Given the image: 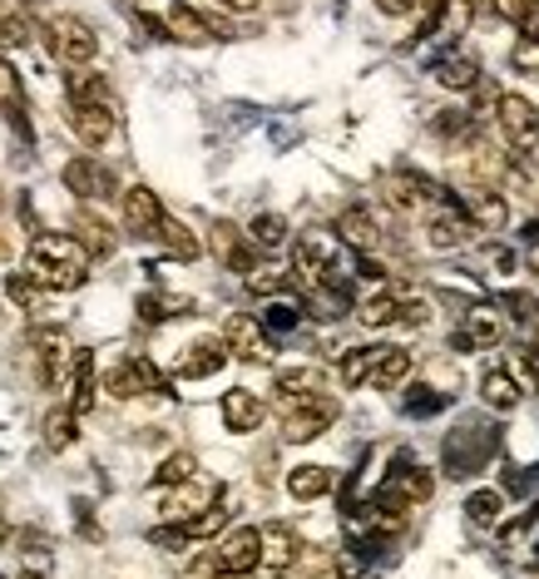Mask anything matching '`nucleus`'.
Masks as SVG:
<instances>
[{"instance_id":"obj_45","label":"nucleus","mask_w":539,"mask_h":579,"mask_svg":"<svg viewBox=\"0 0 539 579\" xmlns=\"http://www.w3.org/2000/svg\"><path fill=\"white\" fill-rule=\"evenodd\" d=\"M297 322H303V307H297V302H272L268 317H262V333H292Z\"/></svg>"},{"instance_id":"obj_40","label":"nucleus","mask_w":539,"mask_h":579,"mask_svg":"<svg viewBox=\"0 0 539 579\" xmlns=\"http://www.w3.org/2000/svg\"><path fill=\"white\" fill-rule=\"evenodd\" d=\"M248 243L253 248H282L287 243V224H282L278 214H258L248 224Z\"/></svg>"},{"instance_id":"obj_48","label":"nucleus","mask_w":539,"mask_h":579,"mask_svg":"<svg viewBox=\"0 0 539 579\" xmlns=\"http://www.w3.org/2000/svg\"><path fill=\"white\" fill-rule=\"evenodd\" d=\"M248 288H253V292H262V298H272V292L287 288V278H282L278 268H253V273H248Z\"/></svg>"},{"instance_id":"obj_16","label":"nucleus","mask_w":539,"mask_h":579,"mask_svg":"<svg viewBox=\"0 0 539 579\" xmlns=\"http://www.w3.org/2000/svg\"><path fill=\"white\" fill-rule=\"evenodd\" d=\"M228 362H233V357H228V342H223V337H204V342L188 347V362L179 366V376H184V382H204V376H218V372H223Z\"/></svg>"},{"instance_id":"obj_57","label":"nucleus","mask_w":539,"mask_h":579,"mask_svg":"<svg viewBox=\"0 0 539 579\" xmlns=\"http://www.w3.org/2000/svg\"><path fill=\"white\" fill-rule=\"evenodd\" d=\"M529 347H535V352H539V322H535V342H529Z\"/></svg>"},{"instance_id":"obj_30","label":"nucleus","mask_w":539,"mask_h":579,"mask_svg":"<svg viewBox=\"0 0 539 579\" xmlns=\"http://www.w3.org/2000/svg\"><path fill=\"white\" fill-rule=\"evenodd\" d=\"M154 238H159V243H163V248H169V253H173V257H184V263H194V257H198V253H204V248H198V238H194V233H188V228H184V224H179V218H169V214H163V218H159V228H154Z\"/></svg>"},{"instance_id":"obj_35","label":"nucleus","mask_w":539,"mask_h":579,"mask_svg":"<svg viewBox=\"0 0 539 579\" xmlns=\"http://www.w3.org/2000/svg\"><path fill=\"white\" fill-rule=\"evenodd\" d=\"M377 357H381V347H352V352L342 357V382L346 386H367L371 372H377Z\"/></svg>"},{"instance_id":"obj_50","label":"nucleus","mask_w":539,"mask_h":579,"mask_svg":"<svg viewBox=\"0 0 539 579\" xmlns=\"http://www.w3.org/2000/svg\"><path fill=\"white\" fill-rule=\"evenodd\" d=\"M490 5H495V15H500V21L519 25V21H525V11L535 5V0H490Z\"/></svg>"},{"instance_id":"obj_52","label":"nucleus","mask_w":539,"mask_h":579,"mask_svg":"<svg viewBox=\"0 0 539 579\" xmlns=\"http://www.w3.org/2000/svg\"><path fill=\"white\" fill-rule=\"evenodd\" d=\"M313 579H342V569H336V559H313Z\"/></svg>"},{"instance_id":"obj_6","label":"nucleus","mask_w":539,"mask_h":579,"mask_svg":"<svg viewBox=\"0 0 539 579\" xmlns=\"http://www.w3.org/2000/svg\"><path fill=\"white\" fill-rule=\"evenodd\" d=\"M292 273L317 288V282H336V243L322 233H307L297 238V253H292Z\"/></svg>"},{"instance_id":"obj_17","label":"nucleus","mask_w":539,"mask_h":579,"mask_svg":"<svg viewBox=\"0 0 539 579\" xmlns=\"http://www.w3.org/2000/svg\"><path fill=\"white\" fill-rule=\"evenodd\" d=\"M65 189L75 193V198H109V193H114V179H109L95 159H70L65 164Z\"/></svg>"},{"instance_id":"obj_15","label":"nucleus","mask_w":539,"mask_h":579,"mask_svg":"<svg viewBox=\"0 0 539 579\" xmlns=\"http://www.w3.org/2000/svg\"><path fill=\"white\" fill-rule=\"evenodd\" d=\"M262 417H268V407H262L258 397H253L248 386H233L223 397V426L237 431V436H248V431L262 426Z\"/></svg>"},{"instance_id":"obj_24","label":"nucleus","mask_w":539,"mask_h":579,"mask_svg":"<svg viewBox=\"0 0 539 579\" xmlns=\"http://www.w3.org/2000/svg\"><path fill=\"white\" fill-rule=\"evenodd\" d=\"M163 31H169V40H184V45H208V40H213V21H204V15L188 11V5H173V15L163 21Z\"/></svg>"},{"instance_id":"obj_5","label":"nucleus","mask_w":539,"mask_h":579,"mask_svg":"<svg viewBox=\"0 0 539 579\" xmlns=\"http://www.w3.org/2000/svg\"><path fill=\"white\" fill-rule=\"evenodd\" d=\"M431 491H436V475L426 466H396L387 475V485L377 491V500L391 505V510H416V505L431 500Z\"/></svg>"},{"instance_id":"obj_41","label":"nucleus","mask_w":539,"mask_h":579,"mask_svg":"<svg viewBox=\"0 0 539 579\" xmlns=\"http://www.w3.org/2000/svg\"><path fill=\"white\" fill-rule=\"evenodd\" d=\"M99 99H109L105 80H99L95 70H75V75H70V105H99Z\"/></svg>"},{"instance_id":"obj_37","label":"nucleus","mask_w":539,"mask_h":579,"mask_svg":"<svg viewBox=\"0 0 539 579\" xmlns=\"http://www.w3.org/2000/svg\"><path fill=\"white\" fill-rule=\"evenodd\" d=\"M465 515H470V526H500V515H505V495L500 491H475L465 500Z\"/></svg>"},{"instance_id":"obj_47","label":"nucleus","mask_w":539,"mask_h":579,"mask_svg":"<svg viewBox=\"0 0 539 579\" xmlns=\"http://www.w3.org/2000/svg\"><path fill=\"white\" fill-rule=\"evenodd\" d=\"M510 64H515L519 75H539V35H525V40L510 50Z\"/></svg>"},{"instance_id":"obj_7","label":"nucleus","mask_w":539,"mask_h":579,"mask_svg":"<svg viewBox=\"0 0 539 579\" xmlns=\"http://www.w3.org/2000/svg\"><path fill=\"white\" fill-rule=\"evenodd\" d=\"M381 198H387L396 214H421V208H431L441 193H436L431 179L401 169V173H387V179H381Z\"/></svg>"},{"instance_id":"obj_18","label":"nucleus","mask_w":539,"mask_h":579,"mask_svg":"<svg viewBox=\"0 0 539 579\" xmlns=\"http://www.w3.org/2000/svg\"><path fill=\"white\" fill-rule=\"evenodd\" d=\"M258 555H262V535L258 526H243L218 545V565L223 569H258Z\"/></svg>"},{"instance_id":"obj_11","label":"nucleus","mask_w":539,"mask_h":579,"mask_svg":"<svg viewBox=\"0 0 539 579\" xmlns=\"http://www.w3.org/2000/svg\"><path fill=\"white\" fill-rule=\"evenodd\" d=\"M30 352H35V376H40V386H60V376H65V366H70V342H65V337H60V333H35Z\"/></svg>"},{"instance_id":"obj_36","label":"nucleus","mask_w":539,"mask_h":579,"mask_svg":"<svg viewBox=\"0 0 539 579\" xmlns=\"http://www.w3.org/2000/svg\"><path fill=\"white\" fill-rule=\"evenodd\" d=\"M89 407H95V357L75 352V401H70V411H75V417H85Z\"/></svg>"},{"instance_id":"obj_34","label":"nucleus","mask_w":539,"mask_h":579,"mask_svg":"<svg viewBox=\"0 0 539 579\" xmlns=\"http://www.w3.org/2000/svg\"><path fill=\"white\" fill-rule=\"evenodd\" d=\"M0 45H5V50L30 45V21L21 15V5H15V0H0Z\"/></svg>"},{"instance_id":"obj_13","label":"nucleus","mask_w":539,"mask_h":579,"mask_svg":"<svg viewBox=\"0 0 539 579\" xmlns=\"http://www.w3.org/2000/svg\"><path fill=\"white\" fill-rule=\"evenodd\" d=\"M119 208H124V228H130L134 238H154V228H159V218H163V204L154 198V189H130L119 198Z\"/></svg>"},{"instance_id":"obj_59","label":"nucleus","mask_w":539,"mask_h":579,"mask_svg":"<svg viewBox=\"0 0 539 579\" xmlns=\"http://www.w3.org/2000/svg\"><path fill=\"white\" fill-rule=\"evenodd\" d=\"M21 579H40V575H21Z\"/></svg>"},{"instance_id":"obj_23","label":"nucleus","mask_w":539,"mask_h":579,"mask_svg":"<svg viewBox=\"0 0 539 579\" xmlns=\"http://www.w3.org/2000/svg\"><path fill=\"white\" fill-rule=\"evenodd\" d=\"M465 214H470L475 228H486V233H500V228L510 224V204L500 198V193H490V189H470V198H465Z\"/></svg>"},{"instance_id":"obj_55","label":"nucleus","mask_w":539,"mask_h":579,"mask_svg":"<svg viewBox=\"0 0 539 579\" xmlns=\"http://www.w3.org/2000/svg\"><path fill=\"white\" fill-rule=\"evenodd\" d=\"M213 579H258V575H253V569H218Z\"/></svg>"},{"instance_id":"obj_32","label":"nucleus","mask_w":539,"mask_h":579,"mask_svg":"<svg viewBox=\"0 0 539 579\" xmlns=\"http://www.w3.org/2000/svg\"><path fill=\"white\" fill-rule=\"evenodd\" d=\"M475 80H480V64L470 55H445L436 64V85H445V89H475Z\"/></svg>"},{"instance_id":"obj_58","label":"nucleus","mask_w":539,"mask_h":579,"mask_svg":"<svg viewBox=\"0 0 539 579\" xmlns=\"http://www.w3.org/2000/svg\"><path fill=\"white\" fill-rule=\"evenodd\" d=\"M0 540H5V520H0Z\"/></svg>"},{"instance_id":"obj_8","label":"nucleus","mask_w":539,"mask_h":579,"mask_svg":"<svg viewBox=\"0 0 539 579\" xmlns=\"http://www.w3.org/2000/svg\"><path fill=\"white\" fill-rule=\"evenodd\" d=\"M495 114H500V134H505L515 149H535L539 144V109L529 105L525 95H500Z\"/></svg>"},{"instance_id":"obj_21","label":"nucleus","mask_w":539,"mask_h":579,"mask_svg":"<svg viewBox=\"0 0 539 579\" xmlns=\"http://www.w3.org/2000/svg\"><path fill=\"white\" fill-rule=\"evenodd\" d=\"M475 233H480V228H475L470 218H455V214H436L431 224H426V243H431L436 253H455V248H465Z\"/></svg>"},{"instance_id":"obj_19","label":"nucleus","mask_w":539,"mask_h":579,"mask_svg":"<svg viewBox=\"0 0 539 579\" xmlns=\"http://www.w3.org/2000/svg\"><path fill=\"white\" fill-rule=\"evenodd\" d=\"M213 505V491L198 481H184V485H169V495H163V520H173V526H184L188 515L208 510Z\"/></svg>"},{"instance_id":"obj_28","label":"nucleus","mask_w":539,"mask_h":579,"mask_svg":"<svg viewBox=\"0 0 539 579\" xmlns=\"http://www.w3.org/2000/svg\"><path fill=\"white\" fill-rule=\"evenodd\" d=\"M500 189H505L510 198H529V204H535L539 198V164L535 159H510Z\"/></svg>"},{"instance_id":"obj_14","label":"nucleus","mask_w":539,"mask_h":579,"mask_svg":"<svg viewBox=\"0 0 539 579\" xmlns=\"http://www.w3.org/2000/svg\"><path fill=\"white\" fill-rule=\"evenodd\" d=\"M208 248L218 253V263H223V268L243 273V278H248V273L258 268V263H253V243H248L243 233H237L233 224H213V238H208Z\"/></svg>"},{"instance_id":"obj_54","label":"nucleus","mask_w":539,"mask_h":579,"mask_svg":"<svg viewBox=\"0 0 539 579\" xmlns=\"http://www.w3.org/2000/svg\"><path fill=\"white\" fill-rule=\"evenodd\" d=\"M218 5H223V11H258L262 0H218Z\"/></svg>"},{"instance_id":"obj_3","label":"nucleus","mask_w":539,"mask_h":579,"mask_svg":"<svg viewBox=\"0 0 539 579\" xmlns=\"http://www.w3.org/2000/svg\"><path fill=\"white\" fill-rule=\"evenodd\" d=\"M45 40H50V55H54V60H65L70 70H85V64L99 55L95 25L79 21V15H54V21L45 25Z\"/></svg>"},{"instance_id":"obj_44","label":"nucleus","mask_w":539,"mask_h":579,"mask_svg":"<svg viewBox=\"0 0 539 579\" xmlns=\"http://www.w3.org/2000/svg\"><path fill=\"white\" fill-rule=\"evenodd\" d=\"M436 134H441V140H470L475 134V119L465 114V109H441V114H436Z\"/></svg>"},{"instance_id":"obj_10","label":"nucleus","mask_w":539,"mask_h":579,"mask_svg":"<svg viewBox=\"0 0 539 579\" xmlns=\"http://www.w3.org/2000/svg\"><path fill=\"white\" fill-rule=\"evenodd\" d=\"M70 129H75L79 144H89V149H105V144L114 140V109H109V99H99V105H75V114H70Z\"/></svg>"},{"instance_id":"obj_56","label":"nucleus","mask_w":539,"mask_h":579,"mask_svg":"<svg viewBox=\"0 0 539 579\" xmlns=\"http://www.w3.org/2000/svg\"><path fill=\"white\" fill-rule=\"evenodd\" d=\"M436 5H441V0H416V11H426V21L436 15Z\"/></svg>"},{"instance_id":"obj_43","label":"nucleus","mask_w":539,"mask_h":579,"mask_svg":"<svg viewBox=\"0 0 539 579\" xmlns=\"http://www.w3.org/2000/svg\"><path fill=\"white\" fill-rule=\"evenodd\" d=\"M173 312H188V302L169 298V292H149V298H139V317L144 322H169Z\"/></svg>"},{"instance_id":"obj_42","label":"nucleus","mask_w":539,"mask_h":579,"mask_svg":"<svg viewBox=\"0 0 539 579\" xmlns=\"http://www.w3.org/2000/svg\"><path fill=\"white\" fill-rule=\"evenodd\" d=\"M194 475H198L194 450H173L169 461L159 466V475H154V481H159V485H184V481H194Z\"/></svg>"},{"instance_id":"obj_33","label":"nucleus","mask_w":539,"mask_h":579,"mask_svg":"<svg viewBox=\"0 0 539 579\" xmlns=\"http://www.w3.org/2000/svg\"><path fill=\"white\" fill-rule=\"evenodd\" d=\"M307 391H327V376L317 366H287V372H278V397H307Z\"/></svg>"},{"instance_id":"obj_39","label":"nucleus","mask_w":539,"mask_h":579,"mask_svg":"<svg viewBox=\"0 0 539 579\" xmlns=\"http://www.w3.org/2000/svg\"><path fill=\"white\" fill-rule=\"evenodd\" d=\"M223 526H228V510H223V505H208V510L188 515L179 530H184V540H208V535H218Z\"/></svg>"},{"instance_id":"obj_38","label":"nucleus","mask_w":539,"mask_h":579,"mask_svg":"<svg viewBox=\"0 0 539 579\" xmlns=\"http://www.w3.org/2000/svg\"><path fill=\"white\" fill-rule=\"evenodd\" d=\"M5 292H11V302H15V307L35 312V317L45 312V288L30 278V273H15V278H5Z\"/></svg>"},{"instance_id":"obj_51","label":"nucleus","mask_w":539,"mask_h":579,"mask_svg":"<svg viewBox=\"0 0 539 579\" xmlns=\"http://www.w3.org/2000/svg\"><path fill=\"white\" fill-rule=\"evenodd\" d=\"M15 253V238H11V224H5V214H0V263H11Z\"/></svg>"},{"instance_id":"obj_25","label":"nucleus","mask_w":539,"mask_h":579,"mask_svg":"<svg viewBox=\"0 0 539 579\" xmlns=\"http://www.w3.org/2000/svg\"><path fill=\"white\" fill-rule=\"evenodd\" d=\"M327 491H332V471L327 466H297V471H287L292 500H322Z\"/></svg>"},{"instance_id":"obj_4","label":"nucleus","mask_w":539,"mask_h":579,"mask_svg":"<svg viewBox=\"0 0 539 579\" xmlns=\"http://www.w3.org/2000/svg\"><path fill=\"white\" fill-rule=\"evenodd\" d=\"M105 391L119 401L130 397H159V391H169V382H163V372L149 362V357H124V362H114L105 372Z\"/></svg>"},{"instance_id":"obj_31","label":"nucleus","mask_w":539,"mask_h":579,"mask_svg":"<svg viewBox=\"0 0 539 579\" xmlns=\"http://www.w3.org/2000/svg\"><path fill=\"white\" fill-rule=\"evenodd\" d=\"M406 376H411V352H401V347H381L377 372H371L367 386H381V391H391V386H401Z\"/></svg>"},{"instance_id":"obj_29","label":"nucleus","mask_w":539,"mask_h":579,"mask_svg":"<svg viewBox=\"0 0 539 579\" xmlns=\"http://www.w3.org/2000/svg\"><path fill=\"white\" fill-rule=\"evenodd\" d=\"M480 397H486V407H495V411H515L519 407V382L505 372V366H495V372H486V382H480Z\"/></svg>"},{"instance_id":"obj_53","label":"nucleus","mask_w":539,"mask_h":579,"mask_svg":"<svg viewBox=\"0 0 539 579\" xmlns=\"http://www.w3.org/2000/svg\"><path fill=\"white\" fill-rule=\"evenodd\" d=\"M387 15H406V11H416V0H377Z\"/></svg>"},{"instance_id":"obj_12","label":"nucleus","mask_w":539,"mask_h":579,"mask_svg":"<svg viewBox=\"0 0 539 579\" xmlns=\"http://www.w3.org/2000/svg\"><path fill=\"white\" fill-rule=\"evenodd\" d=\"M500 337H505V322H500L495 307H475L470 317H465V327L451 337L455 352H475V347H495Z\"/></svg>"},{"instance_id":"obj_20","label":"nucleus","mask_w":539,"mask_h":579,"mask_svg":"<svg viewBox=\"0 0 539 579\" xmlns=\"http://www.w3.org/2000/svg\"><path fill=\"white\" fill-rule=\"evenodd\" d=\"M70 238H75L89 257H109V253H114V243H119L114 228H109L95 208H79V214H75V233H70Z\"/></svg>"},{"instance_id":"obj_9","label":"nucleus","mask_w":539,"mask_h":579,"mask_svg":"<svg viewBox=\"0 0 539 579\" xmlns=\"http://www.w3.org/2000/svg\"><path fill=\"white\" fill-rule=\"evenodd\" d=\"M223 342H228V357H237V362H253V366L272 362V337L262 333L258 317H228Z\"/></svg>"},{"instance_id":"obj_26","label":"nucleus","mask_w":539,"mask_h":579,"mask_svg":"<svg viewBox=\"0 0 539 579\" xmlns=\"http://www.w3.org/2000/svg\"><path fill=\"white\" fill-rule=\"evenodd\" d=\"M356 322H367V327H391V322H401V292L377 288L362 307H356Z\"/></svg>"},{"instance_id":"obj_27","label":"nucleus","mask_w":539,"mask_h":579,"mask_svg":"<svg viewBox=\"0 0 539 579\" xmlns=\"http://www.w3.org/2000/svg\"><path fill=\"white\" fill-rule=\"evenodd\" d=\"M258 535H262V555H258V565L282 569V565H292V559H297V535H292L287 526H268V530H258Z\"/></svg>"},{"instance_id":"obj_46","label":"nucleus","mask_w":539,"mask_h":579,"mask_svg":"<svg viewBox=\"0 0 539 579\" xmlns=\"http://www.w3.org/2000/svg\"><path fill=\"white\" fill-rule=\"evenodd\" d=\"M45 441H50V450H65L70 441H75V411H54V417L45 421Z\"/></svg>"},{"instance_id":"obj_1","label":"nucleus","mask_w":539,"mask_h":579,"mask_svg":"<svg viewBox=\"0 0 539 579\" xmlns=\"http://www.w3.org/2000/svg\"><path fill=\"white\" fill-rule=\"evenodd\" d=\"M25 273L40 282L45 292H75L89 273V253L75 243V238L60 233H40L30 243V257H25Z\"/></svg>"},{"instance_id":"obj_22","label":"nucleus","mask_w":539,"mask_h":579,"mask_svg":"<svg viewBox=\"0 0 539 579\" xmlns=\"http://www.w3.org/2000/svg\"><path fill=\"white\" fill-rule=\"evenodd\" d=\"M336 233H342L356 253H371V248L381 243V224H377L371 208H346V214L336 218Z\"/></svg>"},{"instance_id":"obj_2","label":"nucleus","mask_w":539,"mask_h":579,"mask_svg":"<svg viewBox=\"0 0 539 579\" xmlns=\"http://www.w3.org/2000/svg\"><path fill=\"white\" fill-rule=\"evenodd\" d=\"M278 411H282V441H292V446L317 441L336 421V401L327 397V391H307V397H278Z\"/></svg>"},{"instance_id":"obj_60","label":"nucleus","mask_w":539,"mask_h":579,"mask_svg":"<svg viewBox=\"0 0 539 579\" xmlns=\"http://www.w3.org/2000/svg\"><path fill=\"white\" fill-rule=\"evenodd\" d=\"M535 263H539V253H535Z\"/></svg>"},{"instance_id":"obj_49","label":"nucleus","mask_w":539,"mask_h":579,"mask_svg":"<svg viewBox=\"0 0 539 579\" xmlns=\"http://www.w3.org/2000/svg\"><path fill=\"white\" fill-rule=\"evenodd\" d=\"M445 407V397L441 391H431V386H421V391H411V401H406V411L411 417H431V411H441Z\"/></svg>"}]
</instances>
